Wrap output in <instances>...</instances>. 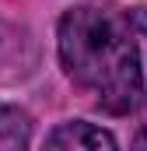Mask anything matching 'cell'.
<instances>
[{
    "instance_id": "3957f363",
    "label": "cell",
    "mask_w": 147,
    "mask_h": 151,
    "mask_svg": "<svg viewBox=\"0 0 147 151\" xmlns=\"http://www.w3.org/2000/svg\"><path fill=\"white\" fill-rule=\"evenodd\" d=\"M32 144V119L14 106H0V151H21Z\"/></svg>"
},
{
    "instance_id": "277c9868",
    "label": "cell",
    "mask_w": 147,
    "mask_h": 151,
    "mask_svg": "<svg viewBox=\"0 0 147 151\" xmlns=\"http://www.w3.org/2000/svg\"><path fill=\"white\" fill-rule=\"evenodd\" d=\"M137 144H140V148H147V130L140 134V137H137Z\"/></svg>"
},
{
    "instance_id": "6da1fadb",
    "label": "cell",
    "mask_w": 147,
    "mask_h": 151,
    "mask_svg": "<svg viewBox=\"0 0 147 151\" xmlns=\"http://www.w3.org/2000/svg\"><path fill=\"white\" fill-rule=\"evenodd\" d=\"M63 70L88 88L105 113H133L144 102L140 53L123 18L102 7H77L60 21Z\"/></svg>"
},
{
    "instance_id": "7a4b0ae2",
    "label": "cell",
    "mask_w": 147,
    "mask_h": 151,
    "mask_svg": "<svg viewBox=\"0 0 147 151\" xmlns=\"http://www.w3.org/2000/svg\"><path fill=\"white\" fill-rule=\"evenodd\" d=\"M46 144L49 148H88V151H95V148H105L112 151L116 148V137L112 134H105V130H98L95 123H84V119H74V123H63V127H56L49 137H46Z\"/></svg>"
}]
</instances>
